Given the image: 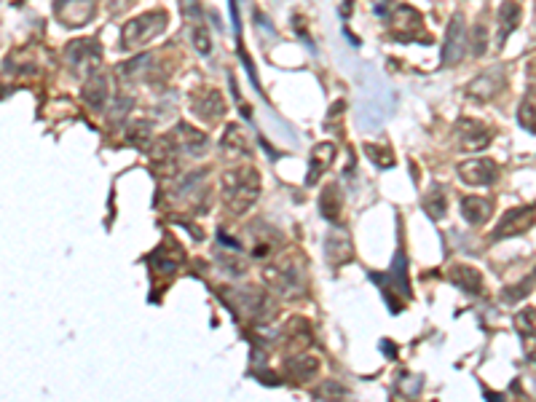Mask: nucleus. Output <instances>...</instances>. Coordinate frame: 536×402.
Wrapping results in <instances>:
<instances>
[{
  "label": "nucleus",
  "mask_w": 536,
  "mask_h": 402,
  "mask_svg": "<svg viewBox=\"0 0 536 402\" xmlns=\"http://www.w3.org/2000/svg\"><path fill=\"white\" fill-rule=\"evenodd\" d=\"M389 27H391V35L397 40H405V43H410V40H421V43H429V35L424 32V19H421V13L415 11L413 6H394L391 13H389Z\"/></svg>",
  "instance_id": "3"
},
{
  "label": "nucleus",
  "mask_w": 536,
  "mask_h": 402,
  "mask_svg": "<svg viewBox=\"0 0 536 402\" xmlns=\"http://www.w3.org/2000/svg\"><path fill=\"white\" fill-rule=\"evenodd\" d=\"M341 212V193H338V188H327L324 193H322V214L327 217V220H335Z\"/></svg>",
  "instance_id": "22"
},
{
  "label": "nucleus",
  "mask_w": 536,
  "mask_h": 402,
  "mask_svg": "<svg viewBox=\"0 0 536 402\" xmlns=\"http://www.w3.org/2000/svg\"><path fill=\"white\" fill-rule=\"evenodd\" d=\"M458 177L467 185H494L499 177V166L491 159H469L458 164Z\"/></svg>",
  "instance_id": "7"
},
{
  "label": "nucleus",
  "mask_w": 536,
  "mask_h": 402,
  "mask_svg": "<svg viewBox=\"0 0 536 402\" xmlns=\"http://www.w3.org/2000/svg\"><path fill=\"white\" fill-rule=\"evenodd\" d=\"M518 123H520L525 132L536 134V89L525 92V97L520 99V107H518Z\"/></svg>",
  "instance_id": "16"
},
{
  "label": "nucleus",
  "mask_w": 536,
  "mask_h": 402,
  "mask_svg": "<svg viewBox=\"0 0 536 402\" xmlns=\"http://www.w3.org/2000/svg\"><path fill=\"white\" fill-rule=\"evenodd\" d=\"M485 49H488V30H485V22L480 19V22L475 25V30H472V54H475V56H482Z\"/></svg>",
  "instance_id": "24"
},
{
  "label": "nucleus",
  "mask_w": 536,
  "mask_h": 402,
  "mask_svg": "<svg viewBox=\"0 0 536 402\" xmlns=\"http://www.w3.org/2000/svg\"><path fill=\"white\" fill-rule=\"evenodd\" d=\"M134 0H107V8L110 11H126Z\"/></svg>",
  "instance_id": "26"
},
{
  "label": "nucleus",
  "mask_w": 536,
  "mask_h": 402,
  "mask_svg": "<svg viewBox=\"0 0 536 402\" xmlns=\"http://www.w3.org/2000/svg\"><path fill=\"white\" fill-rule=\"evenodd\" d=\"M169 22V16L166 11H145L140 13V16H134L132 22H126L123 30H121V49L123 51H134V49H140V46H145L150 43L153 38H159L161 32H164V27Z\"/></svg>",
  "instance_id": "2"
},
{
  "label": "nucleus",
  "mask_w": 536,
  "mask_h": 402,
  "mask_svg": "<svg viewBox=\"0 0 536 402\" xmlns=\"http://www.w3.org/2000/svg\"><path fill=\"white\" fill-rule=\"evenodd\" d=\"M464 49H467L464 16H461V13H453V16H451V22H448V30H445V43H442L440 65L442 67L458 65V62H461V56H464Z\"/></svg>",
  "instance_id": "4"
},
{
  "label": "nucleus",
  "mask_w": 536,
  "mask_h": 402,
  "mask_svg": "<svg viewBox=\"0 0 536 402\" xmlns=\"http://www.w3.org/2000/svg\"><path fill=\"white\" fill-rule=\"evenodd\" d=\"M453 281L458 284V287H464L467 293H472V295H477V293H482V276L475 271L472 266H458V268H453Z\"/></svg>",
  "instance_id": "17"
},
{
  "label": "nucleus",
  "mask_w": 536,
  "mask_h": 402,
  "mask_svg": "<svg viewBox=\"0 0 536 402\" xmlns=\"http://www.w3.org/2000/svg\"><path fill=\"white\" fill-rule=\"evenodd\" d=\"M534 217H536L534 207H515V209H509V212H504L501 223L496 226L494 239H507V236H518L523 231H528V228L534 226Z\"/></svg>",
  "instance_id": "8"
},
{
  "label": "nucleus",
  "mask_w": 536,
  "mask_h": 402,
  "mask_svg": "<svg viewBox=\"0 0 536 402\" xmlns=\"http://www.w3.org/2000/svg\"><path fill=\"white\" fill-rule=\"evenodd\" d=\"M365 150H367V156L373 159V164L384 166V169L394 164V156H391V150H389V147H381V145H373V142H367V145H365Z\"/></svg>",
  "instance_id": "25"
},
{
  "label": "nucleus",
  "mask_w": 536,
  "mask_h": 402,
  "mask_svg": "<svg viewBox=\"0 0 536 402\" xmlns=\"http://www.w3.org/2000/svg\"><path fill=\"white\" fill-rule=\"evenodd\" d=\"M453 137L464 150H482L491 145V129L475 118H458L453 123Z\"/></svg>",
  "instance_id": "5"
},
{
  "label": "nucleus",
  "mask_w": 536,
  "mask_h": 402,
  "mask_svg": "<svg viewBox=\"0 0 536 402\" xmlns=\"http://www.w3.org/2000/svg\"><path fill=\"white\" fill-rule=\"evenodd\" d=\"M461 214L467 223L480 226L494 214V204L488 199H480V196H467V199H461Z\"/></svg>",
  "instance_id": "14"
},
{
  "label": "nucleus",
  "mask_w": 536,
  "mask_h": 402,
  "mask_svg": "<svg viewBox=\"0 0 536 402\" xmlns=\"http://www.w3.org/2000/svg\"><path fill=\"white\" fill-rule=\"evenodd\" d=\"M223 147H226L228 153H247L250 156V145H247V134L241 129L239 123H231L226 126V134H223Z\"/></svg>",
  "instance_id": "18"
},
{
  "label": "nucleus",
  "mask_w": 536,
  "mask_h": 402,
  "mask_svg": "<svg viewBox=\"0 0 536 402\" xmlns=\"http://www.w3.org/2000/svg\"><path fill=\"white\" fill-rule=\"evenodd\" d=\"M507 86V75H504V70H488V73H482L477 78L472 80L467 86V97L469 99H477V102H491L494 97L501 94V89Z\"/></svg>",
  "instance_id": "6"
},
{
  "label": "nucleus",
  "mask_w": 536,
  "mask_h": 402,
  "mask_svg": "<svg viewBox=\"0 0 536 402\" xmlns=\"http://www.w3.org/2000/svg\"><path fill=\"white\" fill-rule=\"evenodd\" d=\"M335 159V145L333 142H319L311 150V166H308V183H317L319 174L330 166V161Z\"/></svg>",
  "instance_id": "15"
},
{
  "label": "nucleus",
  "mask_w": 536,
  "mask_h": 402,
  "mask_svg": "<svg viewBox=\"0 0 536 402\" xmlns=\"http://www.w3.org/2000/svg\"><path fill=\"white\" fill-rule=\"evenodd\" d=\"M424 209L429 212L432 220H440L442 214H445V190H442L440 185H434L427 193V199H424Z\"/></svg>",
  "instance_id": "21"
},
{
  "label": "nucleus",
  "mask_w": 536,
  "mask_h": 402,
  "mask_svg": "<svg viewBox=\"0 0 536 402\" xmlns=\"http://www.w3.org/2000/svg\"><path fill=\"white\" fill-rule=\"evenodd\" d=\"M190 38H193V43H196V51L199 54H207L212 51V38H209V30H207V25L204 22H199V25H190Z\"/></svg>",
  "instance_id": "23"
},
{
  "label": "nucleus",
  "mask_w": 536,
  "mask_h": 402,
  "mask_svg": "<svg viewBox=\"0 0 536 402\" xmlns=\"http://www.w3.org/2000/svg\"><path fill=\"white\" fill-rule=\"evenodd\" d=\"M83 97L89 99L92 107H105L107 102V83L102 75H92V80L83 86Z\"/></svg>",
  "instance_id": "19"
},
{
  "label": "nucleus",
  "mask_w": 536,
  "mask_h": 402,
  "mask_svg": "<svg viewBox=\"0 0 536 402\" xmlns=\"http://www.w3.org/2000/svg\"><path fill=\"white\" fill-rule=\"evenodd\" d=\"M169 140L174 142L180 156H201L207 150V134L193 129L190 123H177L174 132L169 134Z\"/></svg>",
  "instance_id": "9"
},
{
  "label": "nucleus",
  "mask_w": 536,
  "mask_h": 402,
  "mask_svg": "<svg viewBox=\"0 0 536 402\" xmlns=\"http://www.w3.org/2000/svg\"><path fill=\"white\" fill-rule=\"evenodd\" d=\"M94 16V0H62L59 3V19L67 27L86 25Z\"/></svg>",
  "instance_id": "12"
},
{
  "label": "nucleus",
  "mask_w": 536,
  "mask_h": 402,
  "mask_svg": "<svg viewBox=\"0 0 536 402\" xmlns=\"http://www.w3.org/2000/svg\"><path fill=\"white\" fill-rule=\"evenodd\" d=\"M520 6L515 0H504L499 8V35H496V46L504 49V43L509 40L512 30L520 25Z\"/></svg>",
  "instance_id": "13"
},
{
  "label": "nucleus",
  "mask_w": 536,
  "mask_h": 402,
  "mask_svg": "<svg viewBox=\"0 0 536 402\" xmlns=\"http://www.w3.org/2000/svg\"><path fill=\"white\" fill-rule=\"evenodd\" d=\"M67 56L73 59V67L78 73H92L94 65H99V43L92 38L78 40V43H73L67 49Z\"/></svg>",
  "instance_id": "11"
},
{
  "label": "nucleus",
  "mask_w": 536,
  "mask_h": 402,
  "mask_svg": "<svg viewBox=\"0 0 536 402\" xmlns=\"http://www.w3.org/2000/svg\"><path fill=\"white\" fill-rule=\"evenodd\" d=\"M190 107H193V113L199 118H207L209 123H214V121H220L226 116V99H223V94L217 92V89H207V92L193 94Z\"/></svg>",
  "instance_id": "10"
},
{
  "label": "nucleus",
  "mask_w": 536,
  "mask_h": 402,
  "mask_svg": "<svg viewBox=\"0 0 536 402\" xmlns=\"http://www.w3.org/2000/svg\"><path fill=\"white\" fill-rule=\"evenodd\" d=\"M126 137H129L132 145L147 150L150 137H153V123H150V121H134L132 126H129V132H126Z\"/></svg>",
  "instance_id": "20"
},
{
  "label": "nucleus",
  "mask_w": 536,
  "mask_h": 402,
  "mask_svg": "<svg viewBox=\"0 0 536 402\" xmlns=\"http://www.w3.org/2000/svg\"><path fill=\"white\" fill-rule=\"evenodd\" d=\"M260 196V174L255 166H233L223 174V201L233 214L247 212Z\"/></svg>",
  "instance_id": "1"
}]
</instances>
